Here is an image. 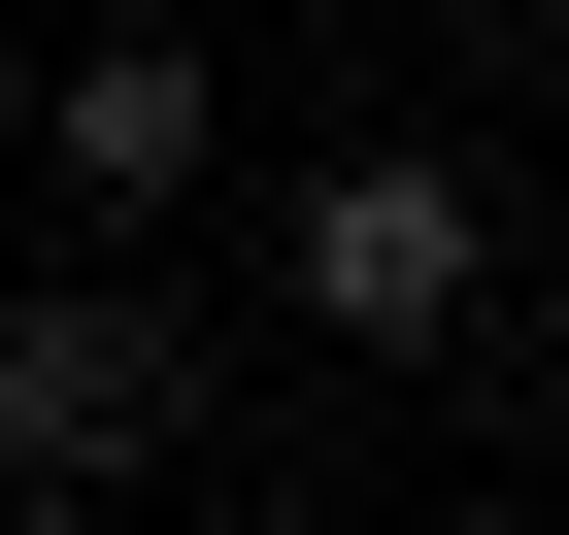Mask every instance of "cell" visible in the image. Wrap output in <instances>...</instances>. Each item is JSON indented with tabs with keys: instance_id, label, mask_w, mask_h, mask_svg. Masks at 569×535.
Wrapping results in <instances>:
<instances>
[{
	"instance_id": "6da1fadb",
	"label": "cell",
	"mask_w": 569,
	"mask_h": 535,
	"mask_svg": "<svg viewBox=\"0 0 569 535\" xmlns=\"http://www.w3.org/2000/svg\"><path fill=\"white\" fill-rule=\"evenodd\" d=\"M0 468H168V302H134V268L0 302Z\"/></svg>"
},
{
	"instance_id": "7a4b0ae2",
	"label": "cell",
	"mask_w": 569,
	"mask_h": 535,
	"mask_svg": "<svg viewBox=\"0 0 569 535\" xmlns=\"http://www.w3.org/2000/svg\"><path fill=\"white\" fill-rule=\"evenodd\" d=\"M302 302H336V335H436V302H469V201H436V168H336V201H302Z\"/></svg>"
},
{
	"instance_id": "3957f363",
	"label": "cell",
	"mask_w": 569,
	"mask_h": 535,
	"mask_svg": "<svg viewBox=\"0 0 569 535\" xmlns=\"http://www.w3.org/2000/svg\"><path fill=\"white\" fill-rule=\"evenodd\" d=\"M68 168L101 201H201V34H68Z\"/></svg>"
}]
</instances>
